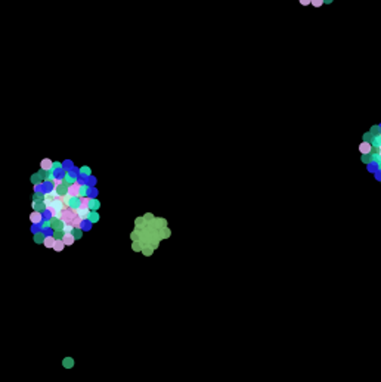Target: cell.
Returning <instances> with one entry per match:
<instances>
[{"instance_id":"1","label":"cell","mask_w":381,"mask_h":382,"mask_svg":"<svg viewBox=\"0 0 381 382\" xmlns=\"http://www.w3.org/2000/svg\"><path fill=\"white\" fill-rule=\"evenodd\" d=\"M65 223L59 218V217H52L50 218V229L52 230H64Z\"/></svg>"},{"instance_id":"2","label":"cell","mask_w":381,"mask_h":382,"mask_svg":"<svg viewBox=\"0 0 381 382\" xmlns=\"http://www.w3.org/2000/svg\"><path fill=\"white\" fill-rule=\"evenodd\" d=\"M80 188H81V183H80V182H75V183L69 185L68 195L69 196H80Z\"/></svg>"},{"instance_id":"3","label":"cell","mask_w":381,"mask_h":382,"mask_svg":"<svg viewBox=\"0 0 381 382\" xmlns=\"http://www.w3.org/2000/svg\"><path fill=\"white\" fill-rule=\"evenodd\" d=\"M30 220L33 224H40L43 223V212H38V211H33L30 214Z\"/></svg>"},{"instance_id":"4","label":"cell","mask_w":381,"mask_h":382,"mask_svg":"<svg viewBox=\"0 0 381 382\" xmlns=\"http://www.w3.org/2000/svg\"><path fill=\"white\" fill-rule=\"evenodd\" d=\"M40 168H41V170H44V171H52V170H53V161H52V159H49V158L41 159V162H40Z\"/></svg>"},{"instance_id":"5","label":"cell","mask_w":381,"mask_h":382,"mask_svg":"<svg viewBox=\"0 0 381 382\" xmlns=\"http://www.w3.org/2000/svg\"><path fill=\"white\" fill-rule=\"evenodd\" d=\"M359 151L362 152V155L371 154V151H372V145H371L369 142H362V143L359 145Z\"/></svg>"},{"instance_id":"6","label":"cell","mask_w":381,"mask_h":382,"mask_svg":"<svg viewBox=\"0 0 381 382\" xmlns=\"http://www.w3.org/2000/svg\"><path fill=\"white\" fill-rule=\"evenodd\" d=\"M90 212H92V209L90 208H77V214L83 218V220H89V215H90Z\"/></svg>"},{"instance_id":"7","label":"cell","mask_w":381,"mask_h":382,"mask_svg":"<svg viewBox=\"0 0 381 382\" xmlns=\"http://www.w3.org/2000/svg\"><path fill=\"white\" fill-rule=\"evenodd\" d=\"M53 189H56V192H58L59 196L68 195V185H67V183H62V185H59V186H56V188H53Z\"/></svg>"},{"instance_id":"8","label":"cell","mask_w":381,"mask_h":382,"mask_svg":"<svg viewBox=\"0 0 381 382\" xmlns=\"http://www.w3.org/2000/svg\"><path fill=\"white\" fill-rule=\"evenodd\" d=\"M80 204H81V199H80V196H71V199H69V207L74 209L80 208Z\"/></svg>"},{"instance_id":"9","label":"cell","mask_w":381,"mask_h":382,"mask_svg":"<svg viewBox=\"0 0 381 382\" xmlns=\"http://www.w3.org/2000/svg\"><path fill=\"white\" fill-rule=\"evenodd\" d=\"M33 208H34V211L43 212V211H46V209H47V207H46L44 201H43V202H34V201H33Z\"/></svg>"},{"instance_id":"10","label":"cell","mask_w":381,"mask_h":382,"mask_svg":"<svg viewBox=\"0 0 381 382\" xmlns=\"http://www.w3.org/2000/svg\"><path fill=\"white\" fill-rule=\"evenodd\" d=\"M67 246H71L72 243L75 242V238H74V235L72 233H65V236H64V239H62Z\"/></svg>"},{"instance_id":"11","label":"cell","mask_w":381,"mask_h":382,"mask_svg":"<svg viewBox=\"0 0 381 382\" xmlns=\"http://www.w3.org/2000/svg\"><path fill=\"white\" fill-rule=\"evenodd\" d=\"M44 239H46V235H44L43 232L34 233V242L35 243H44Z\"/></svg>"},{"instance_id":"12","label":"cell","mask_w":381,"mask_h":382,"mask_svg":"<svg viewBox=\"0 0 381 382\" xmlns=\"http://www.w3.org/2000/svg\"><path fill=\"white\" fill-rule=\"evenodd\" d=\"M55 242H56V239L53 238V235H52V236H46L43 245H44L46 248H53V246H55Z\"/></svg>"},{"instance_id":"13","label":"cell","mask_w":381,"mask_h":382,"mask_svg":"<svg viewBox=\"0 0 381 382\" xmlns=\"http://www.w3.org/2000/svg\"><path fill=\"white\" fill-rule=\"evenodd\" d=\"M65 246H67V245H65V242H64L62 239H58V241L55 242V246H53V249H55L56 252H61V251H62Z\"/></svg>"},{"instance_id":"14","label":"cell","mask_w":381,"mask_h":382,"mask_svg":"<svg viewBox=\"0 0 381 382\" xmlns=\"http://www.w3.org/2000/svg\"><path fill=\"white\" fill-rule=\"evenodd\" d=\"M80 199H81V204H80V207H81V208H90L92 198H89V196H81Z\"/></svg>"},{"instance_id":"15","label":"cell","mask_w":381,"mask_h":382,"mask_svg":"<svg viewBox=\"0 0 381 382\" xmlns=\"http://www.w3.org/2000/svg\"><path fill=\"white\" fill-rule=\"evenodd\" d=\"M142 252H143V255L149 257V255H152V252H154V246H152V245H143Z\"/></svg>"},{"instance_id":"16","label":"cell","mask_w":381,"mask_h":382,"mask_svg":"<svg viewBox=\"0 0 381 382\" xmlns=\"http://www.w3.org/2000/svg\"><path fill=\"white\" fill-rule=\"evenodd\" d=\"M99 221V214L98 211H92L89 215V223H98Z\"/></svg>"},{"instance_id":"17","label":"cell","mask_w":381,"mask_h":382,"mask_svg":"<svg viewBox=\"0 0 381 382\" xmlns=\"http://www.w3.org/2000/svg\"><path fill=\"white\" fill-rule=\"evenodd\" d=\"M62 366L67 367V369H71V367L74 366V360H72L71 357H65V359L62 360Z\"/></svg>"},{"instance_id":"18","label":"cell","mask_w":381,"mask_h":382,"mask_svg":"<svg viewBox=\"0 0 381 382\" xmlns=\"http://www.w3.org/2000/svg\"><path fill=\"white\" fill-rule=\"evenodd\" d=\"M369 133L374 134L375 137H377V136H381V125H372L371 130H369Z\"/></svg>"},{"instance_id":"19","label":"cell","mask_w":381,"mask_h":382,"mask_svg":"<svg viewBox=\"0 0 381 382\" xmlns=\"http://www.w3.org/2000/svg\"><path fill=\"white\" fill-rule=\"evenodd\" d=\"M101 207V202L98 201V199H95V198H92V202H90V209L92 211H98Z\"/></svg>"},{"instance_id":"20","label":"cell","mask_w":381,"mask_h":382,"mask_svg":"<svg viewBox=\"0 0 381 382\" xmlns=\"http://www.w3.org/2000/svg\"><path fill=\"white\" fill-rule=\"evenodd\" d=\"M362 162L364 164H372L374 162V158H372V154H366V155H362Z\"/></svg>"},{"instance_id":"21","label":"cell","mask_w":381,"mask_h":382,"mask_svg":"<svg viewBox=\"0 0 381 382\" xmlns=\"http://www.w3.org/2000/svg\"><path fill=\"white\" fill-rule=\"evenodd\" d=\"M33 201H34V202H43V201H44V193L35 192L34 196H33Z\"/></svg>"},{"instance_id":"22","label":"cell","mask_w":381,"mask_h":382,"mask_svg":"<svg viewBox=\"0 0 381 382\" xmlns=\"http://www.w3.org/2000/svg\"><path fill=\"white\" fill-rule=\"evenodd\" d=\"M65 236V232L64 230H53V238L58 241V239H64Z\"/></svg>"},{"instance_id":"23","label":"cell","mask_w":381,"mask_h":382,"mask_svg":"<svg viewBox=\"0 0 381 382\" xmlns=\"http://www.w3.org/2000/svg\"><path fill=\"white\" fill-rule=\"evenodd\" d=\"M81 223H83V218L77 214V217L74 218V221H72V226L77 227V229H81Z\"/></svg>"},{"instance_id":"24","label":"cell","mask_w":381,"mask_h":382,"mask_svg":"<svg viewBox=\"0 0 381 382\" xmlns=\"http://www.w3.org/2000/svg\"><path fill=\"white\" fill-rule=\"evenodd\" d=\"M75 182H77V180H75L72 176H69V174H65V176H64V183H67L68 186L72 185V183H75Z\"/></svg>"},{"instance_id":"25","label":"cell","mask_w":381,"mask_h":382,"mask_svg":"<svg viewBox=\"0 0 381 382\" xmlns=\"http://www.w3.org/2000/svg\"><path fill=\"white\" fill-rule=\"evenodd\" d=\"M71 233L74 235V238H75V239H80V238L83 236V232H81V229H77V227H75V229H74Z\"/></svg>"},{"instance_id":"26","label":"cell","mask_w":381,"mask_h":382,"mask_svg":"<svg viewBox=\"0 0 381 382\" xmlns=\"http://www.w3.org/2000/svg\"><path fill=\"white\" fill-rule=\"evenodd\" d=\"M80 174L87 177V176H90V174H92V170H90L89 167H81V168H80Z\"/></svg>"},{"instance_id":"27","label":"cell","mask_w":381,"mask_h":382,"mask_svg":"<svg viewBox=\"0 0 381 382\" xmlns=\"http://www.w3.org/2000/svg\"><path fill=\"white\" fill-rule=\"evenodd\" d=\"M375 139V136L374 134H371V133H365L364 134V142H369V143H372V140Z\"/></svg>"},{"instance_id":"28","label":"cell","mask_w":381,"mask_h":382,"mask_svg":"<svg viewBox=\"0 0 381 382\" xmlns=\"http://www.w3.org/2000/svg\"><path fill=\"white\" fill-rule=\"evenodd\" d=\"M87 192H89V186H87V185H81V188H80V198H81V196H86Z\"/></svg>"},{"instance_id":"29","label":"cell","mask_w":381,"mask_h":382,"mask_svg":"<svg viewBox=\"0 0 381 382\" xmlns=\"http://www.w3.org/2000/svg\"><path fill=\"white\" fill-rule=\"evenodd\" d=\"M132 239H133V242H140V233H139V230L138 232L135 230V232L132 233Z\"/></svg>"},{"instance_id":"30","label":"cell","mask_w":381,"mask_h":382,"mask_svg":"<svg viewBox=\"0 0 381 382\" xmlns=\"http://www.w3.org/2000/svg\"><path fill=\"white\" fill-rule=\"evenodd\" d=\"M324 3H325L324 0H312V6H315V8H321Z\"/></svg>"},{"instance_id":"31","label":"cell","mask_w":381,"mask_h":382,"mask_svg":"<svg viewBox=\"0 0 381 382\" xmlns=\"http://www.w3.org/2000/svg\"><path fill=\"white\" fill-rule=\"evenodd\" d=\"M74 229H75V227L72 226V224H65V226H64V232H65V233H71Z\"/></svg>"},{"instance_id":"32","label":"cell","mask_w":381,"mask_h":382,"mask_svg":"<svg viewBox=\"0 0 381 382\" xmlns=\"http://www.w3.org/2000/svg\"><path fill=\"white\" fill-rule=\"evenodd\" d=\"M132 248H133V251H140L143 246L140 245V242H133V245H132Z\"/></svg>"},{"instance_id":"33","label":"cell","mask_w":381,"mask_h":382,"mask_svg":"<svg viewBox=\"0 0 381 382\" xmlns=\"http://www.w3.org/2000/svg\"><path fill=\"white\" fill-rule=\"evenodd\" d=\"M41 227H43V229H49V227H50V220L43 221V223H41Z\"/></svg>"},{"instance_id":"34","label":"cell","mask_w":381,"mask_h":382,"mask_svg":"<svg viewBox=\"0 0 381 382\" xmlns=\"http://www.w3.org/2000/svg\"><path fill=\"white\" fill-rule=\"evenodd\" d=\"M303 6H309V5H312V0H298Z\"/></svg>"},{"instance_id":"35","label":"cell","mask_w":381,"mask_h":382,"mask_svg":"<svg viewBox=\"0 0 381 382\" xmlns=\"http://www.w3.org/2000/svg\"><path fill=\"white\" fill-rule=\"evenodd\" d=\"M62 168V164L61 162H53V170H59Z\"/></svg>"},{"instance_id":"36","label":"cell","mask_w":381,"mask_h":382,"mask_svg":"<svg viewBox=\"0 0 381 382\" xmlns=\"http://www.w3.org/2000/svg\"><path fill=\"white\" fill-rule=\"evenodd\" d=\"M378 170H380V171H381V161H380V162H378Z\"/></svg>"},{"instance_id":"37","label":"cell","mask_w":381,"mask_h":382,"mask_svg":"<svg viewBox=\"0 0 381 382\" xmlns=\"http://www.w3.org/2000/svg\"><path fill=\"white\" fill-rule=\"evenodd\" d=\"M324 2H325V3H331L332 0H324Z\"/></svg>"}]
</instances>
